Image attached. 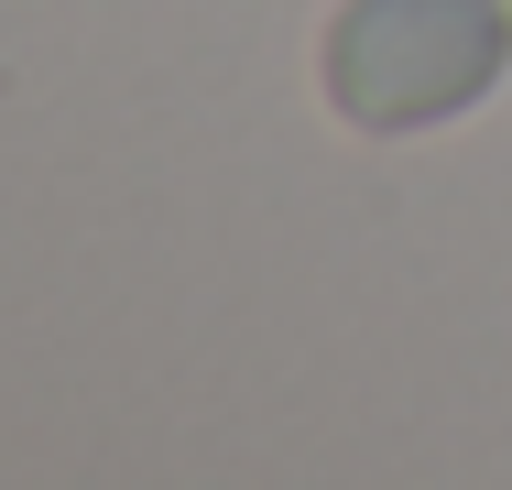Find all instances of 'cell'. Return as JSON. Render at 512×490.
<instances>
[{"label":"cell","instance_id":"1","mask_svg":"<svg viewBox=\"0 0 512 490\" xmlns=\"http://www.w3.org/2000/svg\"><path fill=\"white\" fill-rule=\"evenodd\" d=\"M512 66V0H349L327 22V98L360 131H425L491 98Z\"/></svg>","mask_w":512,"mask_h":490}]
</instances>
